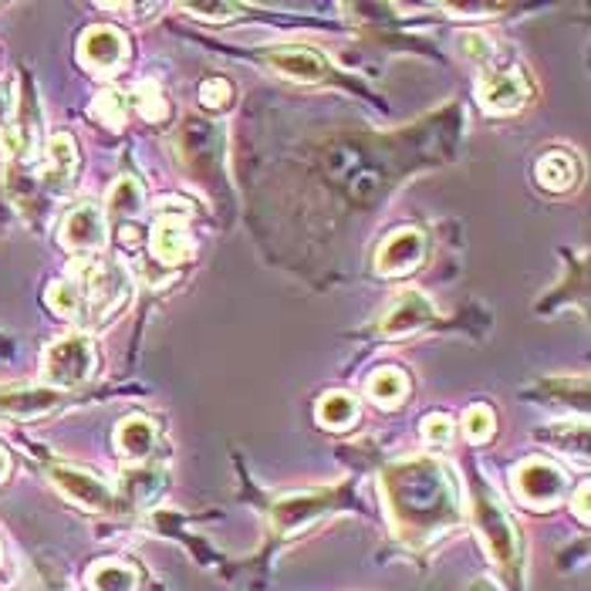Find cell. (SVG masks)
<instances>
[{
  "mask_svg": "<svg viewBox=\"0 0 591 591\" xmlns=\"http://www.w3.org/2000/svg\"><path fill=\"white\" fill-rule=\"evenodd\" d=\"M383 497L402 541L422 545L460 520V497L450 470L437 460H406L383 476Z\"/></svg>",
  "mask_w": 591,
  "mask_h": 591,
  "instance_id": "1",
  "label": "cell"
},
{
  "mask_svg": "<svg viewBox=\"0 0 591 591\" xmlns=\"http://www.w3.org/2000/svg\"><path fill=\"white\" fill-rule=\"evenodd\" d=\"M98 368V355L88 335H65L51 342L41 358V379L55 389H75L88 383Z\"/></svg>",
  "mask_w": 591,
  "mask_h": 591,
  "instance_id": "2",
  "label": "cell"
},
{
  "mask_svg": "<svg viewBox=\"0 0 591 591\" xmlns=\"http://www.w3.org/2000/svg\"><path fill=\"white\" fill-rule=\"evenodd\" d=\"M514 487L530 507H555L568 487L565 470L548 456H530L514 470Z\"/></svg>",
  "mask_w": 591,
  "mask_h": 591,
  "instance_id": "3",
  "label": "cell"
},
{
  "mask_svg": "<svg viewBox=\"0 0 591 591\" xmlns=\"http://www.w3.org/2000/svg\"><path fill=\"white\" fill-rule=\"evenodd\" d=\"M473 517H476V527L483 534V541H487V551L504 565L511 568L517 561V534L507 520V514L501 511V504L487 494H476L473 501Z\"/></svg>",
  "mask_w": 591,
  "mask_h": 591,
  "instance_id": "4",
  "label": "cell"
},
{
  "mask_svg": "<svg viewBox=\"0 0 591 591\" xmlns=\"http://www.w3.org/2000/svg\"><path fill=\"white\" fill-rule=\"evenodd\" d=\"M476 98L487 112L507 116V112L524 109V101L530 98V85H527L520 68H504V72H491V75L480 78Z\"/></svg>",
  "mask_w": 591,
  "mask_h": 591,
  "instance_id": "5",
  "label": "cell"
},
{
  "mask_svg": "<svg viewBox=\"0 0 591 591\" xmlns=\"http://www.w3.org/2000/svg\"><path fill=\"white\" fill-rule=\"evenodd\" d=\"M75 271L85 275V284H82L85 301H92L101 318L122 304L129 281H126V271L119 264H112V267L109 264H75Z\"/></svg>",
  "mask_w": 591,
  "mask_h": 591,
  "instance_id": "6",
  "label": "cell"
},
{
  "mask_svg": "<svg viewBox=\"0 0 591 591\" xmlns=\"http://www.w3.org/2000/svg\"><path fill=\"white\" fill-rule=\"evenodd\" d=\"M426 254V240L419 230L412 227H402L396 234H389L379 247V254H375V271L386 275V278H399V275H409L412 267L422 260Z\"/></svg>",
  "mask_w": 591,
  "mask_h": 591,
  "instance_id": "7",
  "label": "cell"
},
{
  "mask_svg": "<svg viewBox=\"0 0 591 591\" xmlns=\"http://www.w3.org/2000/svg\"><path fill=\"white\" fill-rule=\"evenodd\" d=\"M51 480H55V487L72 497L75 504L88 507V511H105L116 504V494L109 483H101L98 476L85 473V470H75V466H55L51 470Z\"/></svg>",
  "mask_w": 591,
  "mask_h": 591,
  "instance_id": "8",
  "label": "cell"
},
{
  "mask_svg": "<svg viewBox=\"0 0 591 591\" xmlns=\"http://www.w3.org/2000/svg\"><path fill=\"white\" fill-rule=\"evenodd\" d=\"M78 55L92 72H116L126 58V37L119 28H109V24L92 28L78 41Z\"/></svg>",
  "mask_w": 591,
  "mask_h": 591,
  "instance_id": "9",
  "label": "cell"
},
{
  "mask_svg": "<svg viewBox=\"0 0 591 591\" xmlns=\"http://www.w3.org/2000/svg\"><path fill=\"white\" fill-rule=\"evenodd\" d=\"M58 240L68 250H75V254H95V250H101V244H105V217H101V209L92 206V203L75 206L68 217H65L62 230H58Z\"/></svg>",
  "mask_w": 591,
  "mask_h": 591,
  "instance_id": "10",
  "label": "cell"
},
{
  "mask_svg": "<svg viewBox=\"0 0 591 591\" xmlns=\"http://www.w3.org/2000/svg\"><path fill=\"white\" fill-rule=\"evenodd\" d=\"M264 62L271 65L278 75L291 78V82H321L329 72V65L321 62V55H314L311 47H301V44H284V47H271L264 51Z\"/></svg>",
  "mask_w": 591,
  "mask_h": 591,
  "instance_id": "11",
  "label": "cell"
},
{
  "mask_svg": "<svg viewBox=\"0 0 591 591\" xmlns=\"http://www.w3.org/2000/svg\"><path fill=\"white\" fill-rule=\"evenodd\" d=\"M429 318H433V304H429L419 291H409L386 311L379 332L386 339H402V335H412V332L426 329Z\"/></svg>",
  "mask_w": 591,
  "mask_h": 591,
  "instance_id": "12",
  "label": "cell"
},
{
  "mask_svg": "<svg viewBox=\"0 0 591 591\" xmlns=\"http://www.w3.org/2000/svg\"><path fill=\"white\" fill-rule=\"evenodd\" d=\"M149 247H152V257L166 267H176L186 257H193V240L183 227V217H159L152 227Z\"/></svg>",
  "mask_w": 591,
  "mask_h": 591,
  "instance_id": "13",
  "label": "cell"
},
{
  "mask_svg": "<svg viewBox=\"0 0 591 591\" xmlns=\"http://www.w3.org/2000/svg\"><path fill=\"white\" fill-rule=\"evenodd\" d=\"M78 170V149L68 132H55L44 146V183L62 190Z\"/></svg>",
  "mask_w": 591,
  "mask_h": 591,
  "instance_id": "14",
  "label": "cell"
},
{
  "mask_svg": "<svg viewBox=\"0 0 591 591\" xmlns=\"http://www.w3.org/2000/svg\"><path fill=\"white\" fill-rule=\"evenodd\" d=\"M155 422L152 419H146V416H139V412H132V416H126L122 422H119V429H116V450L126 456V460H136V463H142L152 450H155Z\"/></svg>",
  "mask_w": 591,
  "mask_h": 591,
  "instance_id": "15",
  "label": "cell"
},
{
  "mask_svg": "<svg viewBox=\"0 0 591 591\" xmlns=\"http://www.w3.org/2000/svg\"><path fill=\"white\" fill-rule=\"evenodd\" d=\"M578 180V166L568 152H548L541 155V163H537V183L551 193H568Z\"/></svg>",
  "mask_w": 591,
  "mask_h": 591,
  "instance_id": "16",
  "label": "cell"
},
{
  "mask_svg": "<svg viewBox=\"0 0 591 591\" xmlns=\"http://www.w3.org/2000/svg\"><path fill=\"white\" fill-rule=\"evenodd\" d=\"M365 393H368L372 402H379V406H399L409 393V379L399 368H375L365 383Z\"/></svg>",
  "mask_w": 591,
  "mask_h": 591,
  "instance_id": "17",
  "label": "cell"
},
{
  "mask_svg": "<svg viewBox=\"0 0 591 591\" xmlns=\"http://www.w3.org/2000/svg\"><path fill=\"white\" fill-rule=\"evenodd\" d=\"M314 416H318L321 426H329V429H348L358 419V402L348 393H329V396L318 399Z\"/></svg>",
  "mask_w": 591,
  "mask_h": 591,
  "instance_id": "18",
  "label": "cell"
},
{
  "mask_svg": "<svg viewBox=\"0 0 591 591\" xmlns=\"http://www.w3.org/2000/svg\"><path fill=\"white\" fill-rule=\"evenodd\" d=\"M88 584L92 591H136L139 574L122 561H98L88 571Z\"/></svg>",
  "mask_w": 591,
  "mask_h": 591,
  "instance_id": "19",
  "label": "cell"
},
{
  "mask_svg": "<svg viewBox=\"0 0 591 591\" xmlns=\"http://www.w3.org/2000/svg\"><path fill=\"white\" fill-rule=\"evenodd\" d=\"M166 483V473L155 470V466H139V470H129L122 476V491L129 497V504H149L159 491H163Z\"/></svg>",
  "mask_w": 591,
  "mask_h": 591,
  "instance_id": "20",
  "label": "cell"
},
{
  "mask_svg": "<svg viewBox=\"0 0 591 591\" xmlns=\"http://www.w3.org/2000/svg\"><path fill=\"white\" fill-rule=\"evenodd\" d=\"M44 298H47V308L58 311L62 318H78L82 308H85V291H82V281L75 275L62 278V281H51Z\"/></svg>",
  "mask_w": 591,
  "mask_h": 591,
  "instance_id": "21",
  "label": "cell"
},
{
  "mask_svg": "<svg viewBox=\"0 0 591 591\" xmlns=\"http://www.w3.org/2000/svg\"><path fill=\"white\" fill-rule=\"evenodd\" d=\"M92 116H95L105 129H122L126 119H129V101H126L122 92L105 88V92H98L95 101H92Z\"/></svg>",
  "mask_w": 591,
  "mask_h": 591,
  "instance_id": "22",
  "label": "cell"
},
{
  "mask_svg": "<svg viewBox=\"0 0 591 591\" xmlns=\"http://www.w3.org/2000/svg\"><path fill=\"white\" fill-rule=\"evenodd\" d=\"M132 101L139 105V116L149 119V122H163L170 116V105H166V95L155 82H139L132 88Z\"/></svg>",
  "mask_w": 591,
  "mask_h": 591,
  "instance_id": "23",
  "label": "cell"
},
{
  "mask_svg": "<svg viewBox=\"0 0 591 591\" xmlns=\"http://www.w3.org/2000/svg\"><path fill=\"white\" fill-rule=\"evenodd\" d=\"M109 213H116V217H136V213H142V186H139V180L122 176L112 186V193H109Z\"/></svg>",
  "mask_w": 591,
  "mask_h": 591,
  "instance_id": "24",
  "label": "cell"
},
{
  "mask_svg": "<svg viewBox=\"0 0 591 591\" xmlns=\"http://www.w3.org/2000/svg\"><path fill=\"white\" fill-rule=\"evenodd\" d=\"M463 437L470 443H483L494 437V412L491 406H470L463 416Z\"/></svg>",
  "mask_w": 591,
  "mask_h": 591,
  "instance_id": "25",
  "label": "cell"
},
{
  "mask_svg": "<svg viewBox=\"0 0 591 591\" xmlns=\"http://www.w3.org/2000/svg\"><path fill=\"white\" fill-rule=\"evenodd\" d=\"M419 429H422V440L429 447H437V450H443V447L453 443V419L443 416V412H429Z\"/></svg>",
  "mask_w": 591,
  "mask_h": 591,
  "instance_id": "26",
  "label": "cell"
},
{
  "mask_svg": "<svg viewBox=\"0 0 591 591\" xmlns=\"http://www.w3.org/2000/svg\"><path fill=\"white\" fill-rule=\"evenodd\" d=\"M230 98H234V88H230L227 78H206L200 85V105H203V109H209V112L227 109Z\"/></svg>",
  "mask_w": 591,
  "mask_h": 591,
  "instance_id": "27",
  "label": "cell"
},
{
  "mask_svg": "<svg viewBox=\"0 0 591 591\" xmlns=\"http://www.w3.org/2000/svg\"><path fill=\"white\" fill-rule=\"evenodd\" d=\"M186 11L193 18H209V21H227V18H237L240 8L237 4H186Z\"/></svg>",
  "mask_w": 591,
  "mask_h": 591,
  "instance_id": "28",
  "label": "cell"
},
{
  "mask_svg": "<svg viewBox=\"0 0 591 591\" xmlns=\"http://www.w3.org/2000/svg\"><path fill=\"white\" fill-rule=\"evenodd\" d=\"M463 47H470V51H466L470 58H491V55H494V44L483 37V34H466V37H463Z\"/></svg>",
  "mask_w": 591,
  "mask_h": 591,
  "instance_id": "29",
  "label": "cell"
},
{
  "mask_svg": "<svg viewBox=\"0 0 591 591\" xmlns=\"http://www.w3.org/2000/svg\"><path fill=\"white\" fill-rule=\"evenodd\" d=\"M11 116H14V101H11V92L0 85V132L11 129Z\"/></svg>",
  "mask_w": 591,
  "mask_h": 591,
  "instance_id": "30",
  "label": "cell"
},
{
  "mask_svg": "<svg viewBox=\"0 0 591 591\" xmlns=\"http://www.w3.org/2000/svg\"><path fill=\"white\" fill-rule=\"evenodd\" d=\"M588 494H591V487H588V483H581V487H578V494H574V514H578V520H584V524H588V517H591Z\"/></svg>",
  "mask_w": 591,
  "mask_h": 591,
  "instance_id": "31",
  "label": "cell"
},
{
  "mask_svg": "<svg viewBox=\"0 0 591 591\" xmlns=\"http://www.w3.org/2000/svg\"><path fill=\"white\" fill-rule=\"evenodd\" d=\"M119 237H122V244H126V247H136L142 234H139L136 227H122V230H119Z\"/></svg>",
  "mask_w": 591,
  "mask_h": 591,
  "instance_id": "32",
  "label": "cell"
},
{
  "mask_svg": "<svg viewBox=\"0 0 591 591\" xmlns=\"http://www.w3.org/2000/svg\"><path fill=\"white\" fill-rule=\"evenodd\" d=\"M470 591H497V584H491L487 578H476V581L470 584Z\"/></svg>",
  "mask_w": 591,
  "mask_h": 591,
  "instance_id": "33",
  "label": "cell"
},
{
  "mask_svg": "<svg viewBox=\"0 0 591 591\" xmlns=\"http://www.w3.org/2000/svg\"><path fill=\"white\" fill-rule=\"evenodd\" d=\"M8 470H11V460H8L4 447H0V480H4V476H8Z\"/></svg>",
  "mask_w": 591,
  "mask_h": 591,
  "instance_id": "34",
  "label": "cell"
}]
</instances>
